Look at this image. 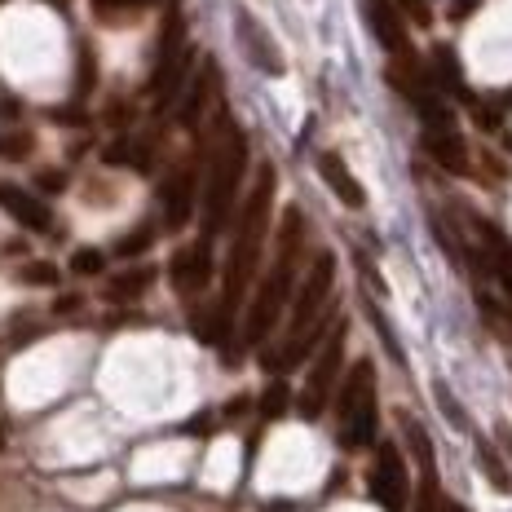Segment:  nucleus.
Segmentation results:
<instances>
[{
	"mask_svg": "<svg viewBox=\"0 0 512 512\" xmlns=\"http://www.w3.org/2000/svg\"><path fill=\"white\" fill-rule=\"evenodd\" d=\"M402 5L411 9V18H415V23H429V5H424V0H402Z\"/></svg>",
	"mask_w": 512,
	"mask_h": 512,
	"instance_id": "obj_29",
	"label": "nucleus"
},
{
	"mask_svg": "<svg viewBox=\"0 0 512 512\" xmlns=\"http://www.w3.org/2000/svg\"><path fill=\"white\" fill-rule=\"evenodd\" d=\"M367 18H371V31L380 36V45L389 53H407V27H402V14L393 9V0H367Z\"/></svg>",
	"mask_w": 512,
	"mask_h": 512,
	"instance_id": "obj_14",
	"label": "nucleus"
},
{
	"mask_svg": "<svg viewBox=\"0 0 512 512\" xmlns=\"http://www.w3.org/2000/svg\"><path fill=\"white\" fill-rule=\"evenodd\" d=\"M318 173H323V181L336 190V199H340L345 208H362V204H367V195H362L358 177L349 173L345 159H340L336 151H323V155H318Z\"/></svg>",
	"mask_w": 512,
	"mask_h": 512,
	"instance_id": "obj_13",
	"label": "nucleus"
},
{
	"mask_svg": "<svg viewBox=\"0 0 512 512\" xmlns=\"http://www.w3.org/2000/svg\"><path fill=\"white\" fill-rule=\"evenodd\" d=\"M270 204H274V168L261 164V177H256L248 204H243V212H239V226H234V248H230V270H226V301H221V309H217V332L212 336H221L230 327L234 309H239L243 292H248V279L256 274L265 230H270Z\"/></svg>",
	"mask_w": 512,
	"mask_h": 512,
	"instance_id": "obj_1",
	"label": "nucleus"
},
{
	"mask_svg": "<svg viewBox=\"0 0 512 512\" xmlns=\"http://www.w3.org/2000/svg\"><path fill=\"white\" fill-rule=\"evenodd\" d=\"M332 283H336V256L323 252L314 261V270H309V279L301 283V292H296V305H292V336H301L305 327H314L318 318H323V305L327 296H332Z\"/></svg>",
	"mask_w": 512,
	"mask_h": 512,
	"instance_id": "obj_6",
	"label": "nucleus"
},
{
	"mask_svg": "<svg viewBox=\"0 0 512 512\" xmlns=\"http://www.w3.org/2000/svg\"><path fill=\"white\" fill-rule=\"evenodd\" d=\"M0 446H5V437H0Z\"/></svg>",
	"mask_w": 512,
	"mask_h": 512,
	"instance_id": "obj_31",
	"label": "nucleus"
},
{
	"mask_svg": "<svg viewBox=\"0 0 512 512\" xmlns=\"http://www.w3.org/2000/svg\"><path fill=\"white\" fill-rule=\"evenodd\" d=\"M477 5H482V0H455V5H451V18H468Z\"/></svg>",
	"mask_w": 512,
	"mask_h": 512,
	"instance_id": "obj_30",
	"label": "nucleus"
},
{
	"mask_svg": "<svg viewBox=\"0 0 512 512\" xmlns=\"http://www.w3.org/2000/svg\"><path fill=\"white\" fill-rule=\"evenodd\" d=\"M53 5H62V0H53Z\"/></svg>",
	"mask_w": 512,
	"mask_h": 512,
	"instance_id": "obj_32",
	"label": "nucleus"
},
{
	"mask_svg": "<svg viewBox=\"0 0 512 512\" xmlns=\"http://www.w3.org/2000/svg\"><path fill=\"white\" fill-rule=\"evenodd\" d=\"M186 49H181V14L173 9L168 14V23H164V40H159V62H155V80H151V93H155V102L164 106L168 98L177 93V84L181 76H186Z\"/></svg>",
	"mask_w": 512,
	"mask_h": 512,
	"instance_id": "obj_7",
	"label": "nucleus"
},
{
	"mask_svg": "<svg viewBox=\"0 0 512 512\" xmlns=\"http://www.w3.org/2000/svg\"><path fill=\"white\" fill-rule=\"evenodd\" d=\"M371 495L384 512L407 508V468H402V451L393 442H380L376 451V473H371Z\"/></svg>",
	"mask_w": 512,
	"mask_h": 512,
	"instance_id": "obj_8",
	"label": "nucleus"
},
{
	"mask_svg": "<svg viewBox=\"0 0 512 512\" xmlns=\"http://www.w3.org/2000/svg\"><path fill=\"white\" fill-rule=\"evenodd\" d=\"M36 181H40V186H45V190H49V195H58V190H62V186H67V177H62V173H53V168H49V173H40Z\"/></svg>",
	"mask_w": 512,
	"mask_h": 512,
	"instance_id": "obj_27",
	"label": "nucleus"
},
{
	"mask_svg": "<svg viewBox=\"0 0 512 512\" xmlns=\"http://www.w3.org/2000/svg\"><path fill=\"white\" fill-rule=\"evenodd\" d=\"M23 283H36V287H49V283H58V270L45 261H36V265H23V274H18Z\"/></svg>",
	"mask_w": 512,
	"mask_h": 512,
	"instance_id": "obj_25",
	"label": "nucleus"
},
{
	"mask_svg": "<svg viewBox=\"0 0 512 512\" xmlns=\"http://www.w3.org/2000/svg\"><path fill=\"white\" fill-rule=\"evenodd\" d=\"M287 402H292V393H287V384H270L261 398V415L265 420H279V415L287 411Z\"/></svg>",
	"mask_w": 512,
	"mask_h": 512,
	"instance_id": "obj_23",
	"label": "nucleus"
},
{
	"mask_svg": "<svg viewBox=\"0 0 512 512\" xmlns=\"http://www.w3.org/2000/svg\"><path fill=\"white\" fill-rule=\"evenodd\" d=\"M80 89H84V93L93 89V58H89V53L80 58Z\"/></svg>",
	"mask_w": 512,
	"mask_h": 512,
	"instance_id": "obj_28",
	"label": "nucleus"
},
{
	"mask_svg": "<svg viewBox=\"0 0 512 512\" xmlns=\"http://www.w3.org/2000/svg\"><path fill=\"white\" fill-rule=\"evenodd\" d=\"M473 437H477V433H473ZM477 451H482V464H486V473H490V486H495V490H512V473H508L504 464H499V455L490 451L482 437H477Z\"/></svg>",
	"mask_w": 512,
	"mask_h": 512,
	"instance_id": "obj_19",
	"label": "nucleus"
},
{
	"mask_svg": "<svg viewBox=\"0 0 512 512\" xmlns=\"http://www.w3.org/2000/svg\"><path fill=\"white\" fill-rule=\"evenodd\" d=\"M340 442L349 451H362V446L376 442V367L367 358L354 362L345 389H340Z\"/></svg>",
	"mask_w": 512,
	"mask_h": 512,
	"instance_id": "obj_4",
	"label": "nucleus"
},
{
	"mask_svg": "<svg viewBox=\"0 0 512 512\" xmlns=\"http://www.w3.org/2000/svg\"><path fill=\"white\" fill-rule=\"evenodd\" d=\"M234 27H239V40H243V53L256 62V67L265 71V76H283V53L274 49L270 31H265L261 23H256L252 14H239L234 18Z\"/></svg>",
	"mask_w": 512,
	"mask_h": 512,
	"instance_id": "obj_10",
	"label": "nucleus"
},
{
	"mask_svg": "<svg viewBox=\"0 0 512 512\" xmlns=\"http://www.w3.org/2000/svg\"><path fill=\"white\" fill-rule=\"evenodd\" d=\"M424 151H429V159H437L446 173H455V177L468 173V146L460 142L455 128H424Z\"/></svg>",
	"mask_w": 512,
	"mask_h": 512,
	"instance_id": "obj_12",
	"label": "nucleus"
},
{
	"mask_svg": "<svg viewBox=\"0 0 512 512\" xmlns=\"http://www.w3.org/2000/svg\"><path fill=\"white\" fill-rule=\"evenodd\" d=\"M212 279V252H208V239L190 243L173 256V287L177 292H204Z\"/></svg>",
	"mask_w": 512,
	"mask_h": 512,
	"instance_id": "obj_11",
	"label": "nucleus"
},
{
	"mask_svg": "<svg viewBox=\"0 0 512 512\" xmlns=\"http://www.w3.org/2000/svg\"><path fill=\"white\" fill-rule=\"evenodd\" d=\"M71 270L76 274H98L102 270V252L98 248H80L76 256H71Z\"/></svg>",
	"mask_w": 512,
	"mask_h": 512,
	"instance_id": "obj_26",
	"label": "nucleus"
},
{
	"mask_svg": "<svg viewBox=\"0 0 512 512\" xmlns=\"http://www.w3.org/2000/svg\"><path fill=\"white\" fill-rule=\"evenodd\" d=\"M151 279H155L151 270H128V274H120V279H111L106 296H111V301H137V296L151 287Z\"/></svg>",
	"mask_w": 512,
	"mask_h": 512,
	"instance_id": "obj_18",
	"label": "nucleus"
},
{
	"mask_svg": "<svg viewBox=\"0 0 512 512\" xmlns=\"http://www.w3.org/2000/svg\"><path fill=\"white\" fill-rule=\"evenodd\" d=\"M345 340H349V327L345 318L332 327V336L323 340V349H318L314 367H309V380H305V393L296 402H301V415L305 420H318L323 415V407L332 402V384L340 376V367H345Z\"/></svg>",
	"mask_w": 512,
	"mask_h": 512,
	"instance_id": "obj_5",
	"label": "nucleus"
},
{
	"mask_svg": "<svg viewBox=\"0 0 512 512\" xmlns=\"http://www.w3.org/2000/svg\"><path fill=\"white\" fill-rule=\"evenodd\" d=\"M248 168V137L239 133V124L230 115L217 120L212 133V151H208V181H204V239L226 230L234 199H239V181Z\"/></svg>",
	"mask_w": 512,
	"mask_h": 512,
	"instance_id": "obj_2",
	"label": "nucleus"
},
{
	"mask_svg": "<svg viewBox=\"0 0 512 512\" xmlns=\"http://www.w3.org/2000/svg\"><path fill=\"white\" fill-rule=\"evenodd\" d=\"M407 433H411V446H415V460H420V504H415V512H455L451 499L437 490V468H433V451H429V437H424V429L415 420H407Z\"/></svg>",
	"mask_w": 512,
	"mask_h": 512,
	"instance_id": "obj_9",
	"label": "nucleus"
},
{
	"mask_svg": "<svg viewBox=\"0 0 512 512\" xmlns=\"http://www.w3.org/2000/svg\"><path fill=\"white\" fill-rule=\"evenodd\" d=\"M151 239H155V230H151V226H142V230H133V234H128V239L115 243V252H120V256H137V252H146V248H151Z\"/></svg>",
	"mask_w": 512,
	"mask_h": 512,
	"instance_id": "obj_24",
	"label": "nucleus"
},
{
	"mask_svg": "<svg viewBox=\"0 0 512 512\" xmlns=\"http://www.w3.org/2000/svg\"><path fill=\"white\" fill-rule=\"evenodd\" d=\"M301 234H305V217L296 208L283 212V230H279V256H274L270 274L261 279V292L248 309V323H243V340L261 345L270 336V327L279 323L287 296H292V270H296V252H301Z\"/></svg>",
	"mask_w": 512,
	"mask_h": 512,
	"instance_id": "obj_3",
	"label": "nucleus"
},
{
	"mask_svg": "<svg viewBox=\"0 0 512 512\" xmlns=\"http://www.w3.org/2000/svg\"><path fill=\"white\" fill-rule=\"evenodd\" d=\"M190 208H195V168H181V173L168 177L164 186V217L168 226H186L190 221Z\"/></svg>",
	"mask_w": 512,
	"mask_h": 512,
	"instance_id": "obj_15",
	"label": "nucleus"
},
{
	"mask_svg": "<svg viewBox=\"0 0 512 512\" xmlns=\"http://www.w3.org/2000/svg\"><path fill=\"white\" fill-rule=\"evenodd\" d=\"M429 76H433V80H437V76H442V84H446V89L464 93V89H460V67H455L451 49H437V53H433V71H429Z\"/></svg>",
	"mask_w": 512,
	"mask_h": 512,
	"instance_id": "obj_21",
	"label": "nucleus"
},
{
	"mask_svg": "<svg viewBox=\"0 0 512 512\" xmlns=\"http://www.w3.org/2000/svg\"><path fill=\"white\" fill-rule=\"evenodd\" d=\"M0 208H9L27 230H49V208L18 186H0Z\"/></svg>",
	"mask_w": 512,
	"mask_h": 512,
	"instance_id": "obj_17",
	"label": "nucleus"
},
{
	"mask_svg": "<svg viewBox=\"0 0 512 512\" xmlns=\"http://www.w3.org/2000/svg\"><path fill=\"white\" fill-rule=\"evenodd\" d=\"M473 230L482 234V252H486L490 270L499 274V283L508 287V301H512V243L495 226H490V221H473Z\"/></svg>",
	"mask_w": 512,
	"mask_h": 512,
	"instance_id": "obj_16",
	"label": "nucleus"
},
{
	"mask_svg": "<svg viewBox=\"0 0 512 512\" xmlns=\"http://www.w3.org/2000/svg\"><path fill=\"white\" fill-rule=\"evenodd\" d=\"M36 151V142H31V133H0V159H9V164H18V159H27Z\"/></svg>",
	"mask_w": 512,
	"mask_h": 512,
	"instance_id": "obj_20",
	"label": "nucleus"
},
{
	"mask_svg": "<svg viewBox=\"0 0 512 512\" xmlns=\"http://www.w3.org/2000/svg\"><path fill=\"white\" fill-rule=\"evenodd\" d=\"M151 0H93V9H98V18H106V23H115V18L133 14V9H146Z\"/></svg>",
	"mask_w": 512,
	"mask_h": 512,
	"instance_id": "obj_22",
	"label": "nucleus"
}]
</instances>
